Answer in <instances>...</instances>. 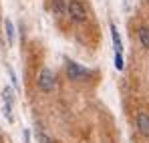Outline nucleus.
<instances>
[{
    "mask_svg": "<svg viewBox=\"0 0 149 143\" xmlns=\"http://www.w3.org/2000/svg\"><path fill=\"white\" fill-rule=\"evenodd\" d=\"M50 8H52V12H54L56 16H63V14L67 12V2H65V0H52Z\"/></svg>",
    "mask_w": 149,
    "mask_h": 143,
    "instance_id": "nucleus-5",
    "label": "nucleus"
},
{
    "mask_svg": "<svg viewBox=\"0 0 149 143\" xmlns=\"http://www.w3.org/2000/svg\"><path fill=\"white\" fill-rule=\"evenodd\" d=\"M111 36H113V45H115V50H117V52H121L123 45H121V36H119V30H117V26H115V24H111Z\"/></svg>",
    "mask_w": 149,
    "mask_h": 143,
    "instance_id": "nucleus-8",
    "label": "nucleus"
},
{
    "mask_svg": "<svg viewBox=\"0 0 149 143\" xmlns=\"http://www.w3.org/2000/svg\"><path fill=\"white\" fill-rule=\"evenodd\" d=\"M4 28H6V40H8V45H12L14 43V24L10 18L4 20Z\"/></svg>",
    "mask_w": 149,
    "mask_h": 143,
    "instance_id": "nucleus-7",
    "label": "nucleus"
},
{
    "mask_svg": "<svg viewBox=\"0 0 149 143\" xmlns=\"http://www.w3.org/2000/svg\"><path fill=\"white\" fill-rule=\"evenodd\" d=\"M38 89L42 93H50L54 89V75L50 69H42L38 73Z\"/></svg>",
    "mask_w": 149,
    "mask_h": 143,
    "instance_id": "nucleus-3",
    "label": "nucleus"
},
{
    "mask_svg": "<svg viewBox=\"0 0 149 143\" xmlns=\"http://www.w3.org/2000/svg\"><path fill=\"white\" fill-rule=\"evenodd\" d=\"M38 143H50V139H49V135H45L42 131L38 133Z\"/></svg>",
    "mask_w": 149,
    "mask_h": 143,
    "instance_id": "nucleus-11",
    "label": "nucleus"
},
{
    "mask_svg": "<svg viewBox=\"0 0 149 143\" xmlns=\"http://www.w3.org/2000/svg\"><path fill=\"white\" fill-rule=\"evenodd\" d=\"M67 77H69L71 81H85V79L91 77V71L85 69V67L79 65V63L69 61V63H67Z\"/></svg>",
    "mask_w": 149,
    "mask_h": 143,
    "instance_id": "nucleus-1",
    "label": "nucleus"
},
{
    "mask_svg": "<svg viewBox=\"0 0 149 143\" xmlns=\"http://www.w3.org/2000/svg\"><path fill=\"white\" fill-rule=\"evenodd\" d=\"M115 67H117V71H123V57H121V52H115Z\"/></svg>",
    "mask_w": 149,
    "mask_h": 143,
    "instance_id": "nucleus-10",
    "label": "nucleus"
},
{
    "mask_svg": "<svg viewBox=\"0 0 149 143\" xmlns=\"http://www.w3.org/2000/svg\"><path fill=\"white\" fill-rule=\"evenodd\" d=\"M2 97H4V105L12 107V101H14V93H12V89H10V87H4V91H2Z\"/></svg>",
    "mask_w": 149,
    "mask_h": 143,
    "instance_id": "nucleus-9",
    "label": "nucleus"
},
{
    "mask_svg": "<svg viewBox=\"0 0 149 143\" xmlns=\"http://www.w3.org/2000/svg\"><path fill=\"white\" fill-rule=\"evenodd\" d=\"M137 129H139V133L143 137H149V113L141 111L137 115Z\"/></svg>",
    "mask_w": 149,
    "mask_h": 143,
    "instance_id": "nucleus-4",
    "label": "nucleus"
},
{
    "mask_svg": "<svg viewBox=\"0 0 149 143\" xmlns=\"http://www.w3.org/2000/svg\"><path fill=\"white\" fill-rule=\"evenodd\" d=\"M67 12H69V16L73 18L74 22H85V20H87V8H85V4L79 2V0H71V2L67 4Z\"/></svg>",
    "mask_w": 149,
    "mask_h": 143,
    "instance_id": "nucleus-2",
    "label": "nucleus"
},
{
    "mask_svg": "<svg viewBox=\"0 0 149 143\" xmlns=\"http://www.w3.org/2000/svg\"><path fill=\"white\" fill-rule=\"evenodd\" d=\"M137 34H139V43L143 45V48L149 50V28L147 26H141V28L137 30Z\"/></svg>",
    "mask_w": 149,
    "mask_h": 143,
    "instance_id": "nucleus-6",
    "label": "nucleus"
}]
</instances>
